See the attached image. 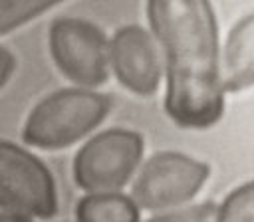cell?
<instances>
[{"mask_svg":"<svg viewBox=\"0 0 254 222\" xmlns=\"http://www.w3.org/2000/svg\"><path fill=\"white\" fill-rule=\"evenodd\" d=\"M0 208L32 220L58 212V188L48 165L8 139H0Z\"/></svg>","mask_w":254,"mask_h":222,"instance_id":"obj_6","label":"cell"},{"mask_svg":"<svg viewBox=\"0 0 254 222\" xmlns=\"http://www.w3.org/2000/svg\"><path fill=\"white\" fill-rule=\"evenodd\" d=\"M141 210L125 192L83 194L75 204V222H139Z\"/></svg>","mask_w":254,"mask_h":222,"instance_id":"obj_9","label":"cell"},{"mask_svg":"<svg viewBox=\"0 0 254 222\" xmlns=\"http://www.w3.org/2000/svg\"><path fill=\"white\" fill-rule=\"evenodd\" d=\"M214 222H254V180L234 188L216 206Z\"/></svg>","mask_w":254,"mask_h":222,"instance_id":"obj_11","label":"cell"},{"mask_svg":"<svg viewBox=\"0 0 254 222\" xmlns=\"http://www.w3.org/2000/svg\"><path fill=\"white\" fill-rule=\"evenodd\" d=\"M145 14L163 54L165 113L183 129L212 127L224 113V91L210 2L151 0Z\"/></svg>","mask_w":254,"mask_h":222,"instance_id":"obj_1","label":"cell"},{"mask_svg":"<svg viewBox=\"0 0 254 222\" xmlns=\"http://www.w3.org/2000/svg\"><path fill=\"white\" fill-rule=\"evenodd\" d=\"M14 71H16V56L6 46H0V89L10 81Z\"/></svg>","mask_w":254,"mask_h":222,"instance_id":"obj_13","label":"cell"},{"mask_svg":"<svg viewBox=\"0 0 254 222\" xmlns=\"http://www.w3.org/2000/svg\"><path fill=\"white\" fill-rule=\"evenodd\" d=\"M111 109L105 93L81 87H62L40 99L22 127V141L44 151L65 149L87 137Z\"/></svg>","mask_w":254,"mask_h":222,"instance_id":"obj_2","label":"cell"},{"mask_svg":"<svg viewBox=\"0 0 254 222\" xmlns=\"http://www.w3.org/2000/svg\"><path fill=\"white\" fill-rule=\"evenodd\" d=\"M109 71L131 93L149 97L163 79V54L151 30L127 24L109 38Z\"/></svg>","mask_w":254,"mask_h":222,"instance_id":"obj_7","label":"cell"},{"mask_svg":"<svg viewBox=\"0 0 254 222\" xmlns=\"http://www.w3.org/2000/svg\"><path fill=\"white\" fill-rule=\"evenodd\" d=\"M210 166L179 151H159L139 165L129 196L139 210L169 212L192 200L208 180Z\"/></svg>","mask_w":254,"mask_h":222,"instance_id":"obj_4","label":"cell"},{"mask_svg":"<svg viewBox=\"0 0 254 222\" xmlns=\"http://www.w3.org/2000/svg\"><path fill=\"white\" fill-rule=\"evenodd\" d=\"M220 85L224 93H236L254 85V12L242 16L224 40Z\"/></svg>","mask_w":254,"mask_h":222,"instance_id":"obj_8","label":"cell"},{"mask_svg":"<svg viewBox=\"0 0 254 222\" xmlns=\"http://www.w3.org/2000/svg\"><path fill=\"white\" fill-rule=\"evenodd\" d=\"M0 222H34V220L28 218V216H22V214H14V212L0 210Z\"/></svg>","mask_w":254,"mask_h":222,"instance_id":"obj_14","label":"cell"},{"mask_svg":"<svg viewBox=\"0 0 254 222\" xmlns=\"http://www.w3.org/2000/svg\"><path fill=\"white\" fill-rule=\"evenodd\" d=\"M48 46L54 63L73 87L97 89L109 77V38L85 18L64 16L50 24Z\"/></svg>","mask_w":254,"mask_h":222,"instance_id":"obj_5","label":"cell"},{"mask_svg":"<svg viewBox=\"0 0 254 222\" xmlns=\"http://www.w3.org/2000/svg\"><path fill=\"white\" fill-rule=\"evenodd\" d=\"M145 151L141 133L111 127L87 139L73 157V182L85 194L121 192L133 180Z\"/></svg>","mask_w":254,"mask_h":222,"instance_id":"obj_3","label":"cell"},{"mask_svg":"<svg viewBox=\"0 0 254 222\" xmlns=\"http://www.w3.org/2000/svg\"><path fill=\"white\" fill-rule=\"evenodd\" d=\"M214 216H216V204L200 202V204L183 206L177 210L155 214L153 218L145 222H214Z\"/></svg>","mask_w":254,"mask_h":222,"instance_id":"obj_12","label":"cell"},{"mask_svg":"<svg viewBox=\"0 0 254 222\" xmlns=\"http://www.w3.org/2000/svg\"><path fill=\"white\" fill-rule=\"evenodd\" d=\"M56 4V0H0V36L46 14Z\"/></svg>","mask_w":254,"mask_h":222,"instance_id":"obj_10","label":"cell"}]
</instances>
